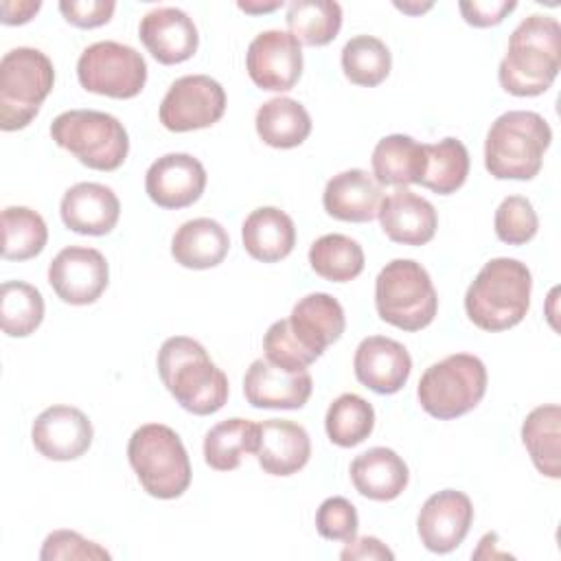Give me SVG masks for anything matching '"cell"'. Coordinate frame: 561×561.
Instances as JSON below:
<instances>
[{"label": "cell", "mask_w": 561, "mask_h": 561, "mask_svg": "<svg viewBox=\"0 0 561 561\" xmlns=\"http://www.w3.org/2000/svg\"><path fill=\"white\" fill-rule=\"evenodd\" d=\"M256 134L274 149H291L307 140L311 134V116L302 103L289 96L265 101L256 110Z\"/></svg>", "instance_id": "cell-29"}, {"label": "cell", "mask_w": 561, "mask_h": 561, "mask_svg": "<svg viewBox=\"0 0 561 561\" xmlns=\"http://www.w3.org/2000/svg\"><path fill=\"white\" fill-rule=\"evenodd\" d=\"M226 112V92L208 75H184L171 83L160 103V123L169 131H193L215 125Z\"/></svg>", "instance_id": "cell-11"}, {"label": "cell", "mask_w": 561, "mask_h": 561, "mask_svg": "<svg viewBox=\"0 0 561 561\" xmlns=\"http://www.w3.org/2000/svg\"><path fill=\"white\" fill-rule=\"evenodd\" d=\"M515 7H517L515 0H473V2L458 4L465 22L478 28L500 24Z\"/></svg>", "instance_id": "cell-44"}, {"label": "cell", "mask_w": 561, "mask_h": 561, "mask_svg": "<svg viewBox=\"0 0 561 561\" xmlns=\"http://www.w3.org/2000/svg\"><path fill=\"white\" fill-rule=\"evenodd\" d=\"M53 140L81 164L96 171H116L129 151L123 123L99 110H68L50 123Z\"/></svg>", "instance_id": "cell-8"}, {"label": "cell", "mask_w": 561, "mask_h": 561, "mask_svg": "<svg viewBox=\"0 0 561 561\" xmlns=\"http://www.w3.org/2000/svg\"><path fill=\"white\" fill-rule=\"evenodd\" d=\"M552 129L548 121L528 110L497 116L484 140V167L495 180H533L543 164Z\"/></svg>", "instance_id": "cell-4"}, {"label": "cell", "mask_w": 561, "mask_h": 561, "mask_svg": "<svg viewBox=\"0 0 561 561\" xmlns=\"http://www.w3.org/2000/svg\"><path fill=\"white\" fill-rule=\"evenodd\" d=\"M351 480L359 495L375 502H390L405 491L410 471L394 449L370 447L351 462Z\"/></svg>", "instance_id": "cell-25"}, {"label": "cell", "mask_w": 561, "mask_h": 561, "mask_svg": "<svg viewBox=\"0 0 561 561\" xmlns=\"http://www.w3.org/2000/svg\"><path fill=\"white\" fill-rule=\"evenodd\" d=\"M539 228V217L530 199L522 195H508L495 210V234L508 245L528 243Z\"/></svg>", "instance_id": "cell-39"}, {"label": "cell", "mask_w": 561, "mask_h": 561, "mask_svg": "<svg viewBox=\"0 0 561 561\" xmlns=\"http://www.w3.org/2000/svg\"><path fill=\"white\" fill-rule=\"evenodd\" d=\"M473 522V504L469 495L456 489H443L430 495L416 517L421 543L436 554L456 550Z\"/></svg>", "instance_id": "cell-14"}, {"label": "cell", "mask_w": 561, "mask_h": 561, "mask_svg": "<svg viewBox=\"0 0 561 561\" xmlns=\"http://www.w3.org/2000/svg\"><path fill=\"white\" fill-rule=\"evenodd\" d=\"M254 456L265 473L291 476L309 462L311 440L302 425L287 419H267L259 423Z\"/></svg>", "instance_id": "cell-23"}, {"label": "cell", "mask_w": 561, "mask_h": 561, "mask_svg": "<svg viewBox=\"0 0 561 561\" xmlns=\"http://www.w3.org/2000/svg\"><path fill=\"white\" fill-rule=\"evenodd\" d=\"M324 427L333 445L355 447L370 436L375 427V410L364 397L344 392L329 405Z\"/></svg>", "instance_id": "cell-36"}, {"label": "cell", "mask_w": 561, "mask_h": 561, "mask_svg": "<svg viewBox=\"0 0 561 561\" xmlns=\"http://www.w3.org/2000/svg\"><path fill=\"white\" fill-rule=\"evenodd\" d=\"M375 307L383 322L403 331H421L438 311V294L421 263L394 259L375 278Z\"/></svg>", "instance_id": "cell-6"}, {"label": "cell", "mask_w": 561, "mask_h": 561, "mask_svg": "<svg viewBox=\"0 0 561 561\" xmlns=\"http://www.w3.org/2000/svg\"><path fill=\"white\" fill-rule=\"evenodd\" d=\"M377 217L386 237L403 245H425L438 228L436 208L410 188H397L383 197Z\"/></svg>", "instance_id": "cell-22"}, {"label": "cell", "mask_w": 561, "mask_h": 561, "mask_svg": "<svg viewBox=\"0 0 561 561\" xmlns=\"http://www.w3.org/2000/svg\"><path fill=\"white\" fill-rule=\"evenodd\" d=\"M381 202V184L364 169H348L333 175L322 193V206L327 215L353 224L375 219Z\"/></svg>", "instance_id": "cell-24"}, {"label": "cell", "mask_w": 561, "mask_h": 561, "mask_svg": "<svg viewBox=\"0 0 561 561\" xmlns=\"http://www.w3.org/2000/svg\"><path fill=\"white\" fill-rule=\"evenodd\" d=\"M394 7L397 9H401L403 13H423V11H427V9H432V2H425V4H408V2H394Z\"/></svg>", "instance_id": "cell-48"}, {"label": "cell", "mask_w": 561, "mask_h": 561, "mask_svg": "<svg viewBox=\"0 0 561 561\" xmlns=\"http://www.w3.org/2000/svg\"><path fill=\"white\" fill-rule=\"evenodd\" d=\"M340 559H344V561H355V559H359V561H377V559H388V561H392L394 559V554H392V550L386 546V543H381L377 537H355V539H351V541H346V546H344V550L340 552Z\"/></svg>", "instance_id": "cell-45"}, {"label": "cell", "mask_w": 561, "mask_h": 561, "mask_svg": "<svg viewBox=\"0 0 561 561\" xmlns=\"http://www.w3.org/2000/svg\"><path fill=\"white\" fill-rule=\"evenodd\" d=\"M469 175V151L458 138H443L434 145H425V171L421 186L436 195L456 193Z\"/></svg>", "instance_id": "cell-33"}, {"label": "cell", "mask_w": 561, "mask_h": 561, "mask_svg": "<svg viewBox=\"0 0 561 561\" xmlns=\"http://www.w3.org/2000/svg\"><path fill=\"white\" fill-rule=\"evenodd\" d=\"M313 390L309 370H285L267 359H254L243 377V394L252 408L298 410Z\"/></svg>", "instance_id": "cell-17"}, {"label": "cell", "mask_w": 561, "mask_h": 561, "mask_svg": "<svg viewBox=\"0 0 561 561\" xmlns=\"http://www.w3.org/2000/svg\"><path fill=\"white\" fill-rule=\"evenodd\" d=\"M44 320V298L24 280H4L0 287V324L9 337L31 335Z\"/></svg>", "instance_id": "cell-37"}, {"label": "cell", "mask_w": 561, "mask_h": 561, "mask_svg": "<svg viewBox=\"0 0 561 561\" xmlns=\"http://www.w3.org/2000/svg\"><path fill=\"white\" fill-rule=\"evenodd\" d=\"M228 250L230 237L226 228L210 217L184 221L171 239L175 263L188 270H210L226 259Z\"/></svg>", "instance_id": "cell-27"}, {"label": "cell", "mask_w": 561, "mask_h": 561, "mask_svg": "<svg viewBox=\"0 0 561 561\" xmlns=\"http://www.w3.org/2000/svg\"><path fill=\"white\" fill-rule=\"evenodd\" d=\"M289 33L305 46H327L342 28V7L333 0H294L285 15Z\"/></svg>", "instance_id": "cell-32"}, {"label": "cell", "mask_w": 561, "mask_h": 561, "mask_svg": "<svg viewBox=\"0 0 561 561\" xmlns=\"http://www.w3.org/2000/svg\"><path fill=\"white\" fill-rule=\"evenodd\" d=\"M357 511L346 497H327L316 511V528L329 541H351L357 537Z\"/></svg>", "instance_id": "cell-41"}, {"label": "cell", "mask_w": 561, "mask_h": 561, "mask_svg": "<svg viewBox=\"0 0 561 561\" xmlns=\"http://www.w3.org/2000/svg\"><path fill=\"white\" fill-rule=\"evenodd\" d=\"M241 239L245 252L263 263L285 259L296 245V226L291 217L276 206H261L252 210L243 226Z\"/></svg>", "instance_id": "cell-26"}, {"label": "cell", "mask_w": 561, "mask_h": 561, "mask_svg": "<svg viewBox=\"0 0 561 561\" xmlns=\"http://www.w3.org/2000/svg\"><path fill=\"white\" fill-rule=\"evenodd\" d=\"M522 440L539 473L557 480L561 476V408L537 405L522 425Z\"/></svg>", "instance_id": "cell-30"}, {"label": "cell", "mask_w": 561, "mask_h": 561, "mask_svg": "<svg viewBox=\"0 0 561 561\" xmlns=\"http://www.w3.org/2000/svg\"><path fill=\"white\" fill-rule=\"evenodd\" d=\"M55 83L53 61L37 48L18 46L0 59V127L24 129Z\"/></svg>", "instance_id": "cell-7"}, {"label": "cell", "mask_w": 561, "mask_h": 561, "mask_svg": "<svg viewBox=\"0 0 561 561\" xmlns=\"http://www.w3.org/2000/svg\"><path fill=\"white\" fill-rule=\"evenodd\" d=\"M206 188V169L191 153H164L145 175V191L160 208H186Z\"/></svg>", "instance_id": "cell-16"}, {"label": "cell", "mask_w": 561, "mask_h": 561, "mask_svg": "<svg viewBox=\"0 0 561 561\" xmlns=\"http://www.w3.org/2000/svg\"><path fill=\"white\" fill-rule=\"evenodd\" d=\"M486 368L480 357L454 353L425 368L416 397L421 408L440 421L471 412L486 392Z\"/></svg>", "instance_id": "cell-9"}, {"label": "cell", "mask_w": 561, "mask_h": 561, "mask_svg": "<svg viewBox=\"0 0 561 561\" xmlns=\"http://www.w3.org/2000/svg\"><path fill=\"white\" fill-rule=\"evenodd\" d=\"M373 175L381 186L419 184L425 171V145L405 134L383 136L373 149Z\"/></svg>", "instance_id": "cell-28"}, {"label": "cell", "mask_w": 561, "mask_h": 561, "mask_svg": "<svg viewBox=\"0 0 561 561\" xmlns=\"http://www.w3.org/2000/svg\"><path fill=\"white\" fill-rule=\"evenodd\" d=\"M59 213L68 230L101 237L116 228L121 217V202L116 193L105 184L79 182L64 193Z\"/></svg>", "instance_id": "cell-20"}, {"label": "cell", "mask_w": 561, "mask_h": 561, "mask_svg": "<svg viewBox=\"0 0 561 561\" xmlns=\"http://www.w3.org/2000/svg\"><path fill=\"white\" fill-rule=\"evenodd\" d=\"M39 7H42L39 0H20V2L4 0L0 4V9H2V24H9V26L24 24V22H28L39 11Z\"/></svg>", "instance_id": "cell-46"}, {"label": "cell", "mask_w": 561, "mask_h": 561, "mask_svg": "<svg viewBox=\"0 0 561 561\" xmlns=\"http://www.w3.org/2000/svg\"><path fill=\"white\" fill-rule=\"evenodd\" d=\"M561 68V26L557 18L533 13L511 33L497 68L500 85L515 96L543 94Z\"/></svg>", "instance_id": "cell-1"}, {"label": "cell", "mask_w": 561, "mask_h": 561, "mask_svg": "<svg viewBox=\"0 0 561 561\" xmlns=\"http://www.w3.org/2000/svg\"><path fill=\"white\" fill-rule=\"evenodd\" d=\"M158 373L167 390L191 414H215L228 401V377L193 337H167L158 351Z\"/></svg>", "instance_id": "cell-2"}, {"label": "cell", "mask_w": 561, "mask_h": 561, "mask_svg": "<svg viewBox=\"0 0 561 561\" xmlns=\"http://www.w3.org/2000/svg\"><path fill=\"white\" fill-rule=\"evenodd\" d=\"M245 70L254 85L267 92L291 90L302 75L300 42L278 28L259 33L245 53Z\"/></svg>", "instance_id": "cell-12"}, {"label": "cell", "mask_w": 561, "mask_h": 561, "mask_svg": "<svg viewBox=\"0 0 561 561\" xmlns=\"http://www.w3.org/2000/svg\"><path fill=\"white\" fill-rule=\"evenodd\" d=\"M263 351H265V359L285 368V370H307L309 364L316 362V357L294 337L287 318L285 320H276L263 337Z\"/></svg>", "instance_id": "cell-40"}, {"label": "cell", "mask_w": 561, "mask_h": 561, "mask_svg": "<svg viewBox=\"0 0 561 561\" xmlns=\"http://www.w3.org/2000/svg\"><path fill=\"white\" fill-rule=\"evenodd\" d=\"M533 276L526 263L508 256L482 265L465 294V311L482 331H506L524 320L530 307Z\"/></svg>", "instance_id": "cell-3"}, {"label": "cell", "mask_w": 561, "mask_h": 561, "mask_svg": "<svg viewBox=\"0 0 561 561\" xmlns=\"http://www.w3.org/2000/svg\"><path fill=\"white\" fill-rule=\"evenodd\" d=\"M289 329L294 337L318 359L327 346L337 342L346 329V318L342 305L324 291H313L302 296L289 318Z\"/></svg>", "instance_id": "cell-21"}, {"label": "cell", "mask_w": 561, "mask_h": 561, "mask_svg": "<svg viewBox=\"0 0 561 561\" xmlns=\"http://www.w3.org/2000/svg\"><path fill=\"white\" fill-rule=\"evenodd\" d=\"M48 241V228L39 213L26 206H7L2 210V259L28 261L37 256Z\"/></svg>", "instance_id": "cell-35"}, {"label": "cell", "mask_w": 561, "mask_h": 561, "mask_svg": "<svg viewBox=\"0 0 561 561\" xmlns=\"http://www.w3.org/2000/svg\"><path fill=\"white\" fill-rule=\"evenodd\" d=\"M127 458L140 486L151 497L175 500L191 484L188 454L169 425H140L127 443Z\"/></svg>", "instance_id": "cell-5"}, {"label": "cell", "mask_w": 561, "mask_h": 561, "mask_svg": "<svg viewBox=\"0 0 561 561\" xmlns=\"http://www.w3.org/2000/svg\"><path fill=\"white\" fill-rule=\"evenodd\" d=\"M42 561H68V559H81V561H103L112 559V554L101 548L99 543L81 537L75 530H53L39 550Z\"/></svg>", "instance_id": "cell-42"}, {"label": "cell", "mask_w": 561, "mask_h": 561, "mask_svg": "<svg viewBox=\"0 0 561 561\" xmlns=\"http://www.w3.org/2000/svg\"><path fill=\"white\" fill-rule=\"evenodd\" d=\"M114 0H61L59 11L77 28H96L112 20Z\"/></svg>", "instance_id": "cell-43"}, {"label": "cell", "mask_w": 561, "mask_h": 561, "mask_svg": "<svg viewBox=\"0 0 561 561\" xmlns=\"http://www.w3.org/2000/svg\"><path fill=\"white\" fill-rule=\"evenodd\" d=\"M392 68V55L388 46L373 35H355L342 48V70L355 85L375 88Z\"/></svg>", "instance_id": "cell-38"}, {"label": "cell", "mask_w": 561, "mask_h": 561, "mask_svg": "<svg viewBox=\"0 0 561 561\" xmlns=\"http://www.w3.org/2000/svg\"><path fill=\"white\" fill-rule=\"evenodd\" d=\"M138 37L151 57L164 66L191 59L199 44L195 22L175 7H158L145 13L138 26Z\"/></svg>", "instance_id": "cell-19"}, {"label": "cell", "mask_w": 561, "mask_h": 561, "mask_svg": "<svg viewBox=\"0 0 561 561\" xmlns=\"http://www.w3.org/2000/svg\"><path fill=\"white\" fill-rule=\"evenodd\" d=\"M283 7V0H276V2H239V9L245 11V13H267V11H274V9H280Z\"/></svg>", "instance_id": "cell-47"}, {"label": "cell", "mask_w": 561, "mask_h": 561, "mask_svg": "<svg viewBox=\"0 0 561 561\" xmlns=\"http://www.w3.org/2000/svg\"><path fill=\"white\" fill-rule=\"evenodd\" d=\"M353 368L357 381L373 392L394 394L412 373V357L401 342L386 335H368L355 351Z\"/></svg>", "instance_id": "cell-18"}, {"label": "cell", "mask_w": 561, "mask_h": 561, "mask_svg": "<svg viewBox=\"0 0 561 561\" xmlns=\"http://www.w3.org/2000/svg\"><path fill=\"white\" fill-rule=\"evenodd\" d=\"M48 283L64 302L92 305L110 283V265L94 248L68 245L50 261Z\"/></svg>", "instance_id": "cell-13"}, {"label": "cell", "mask_w": 561, "mask_h": 561, "mask_svg": "<svg viewBox=\"0 0 561 561\" xmlns=\"http://www.w3.org/2000/svg\"><path fill=\"white\" fill-rule=\"evenodd\" d=\"M79 83L94 94L112 99H134L147 81L145 57L118 42L90 44L77 61Z\"/></svg>", "instance_id": "cell-10"}, {"label": "cell", "mask_w": 561, "mask_h": 561, "mask_svg": "<svg viewBox=\"0 0 561 561\" xmlns=\"http://www.w3.org/2000/svg\"><path fill=\"white\" fill-rule=\"evenodd\" d=\"M309 263L324 280L348 283L364 270V250L346 234H322L309 248Z\"/></svg>", "instance_id": "cell-34"}, {"label": "cell", "mask_w": 561, "mask_h": 561, "mask_svg": "<svg viewBox=\"0 0 561 561\" xmlns=\"http://www.w3.org/2000/svg\"><path fill=\"white\" fill-rule=\"evenodd\" d=\"M31 438L44 458L75 460L90 449L94 430L79 408L50 405L33 421Z\"/></svg>", "instance_id": "cell-15"}, {"label": "cell", "mask_w": 561, "mask_h": 561, "mask_svg": "<svg viewBox=\"0 0 561 561\" xmlns=\"http://www.w3.org/2000/svg\"><path fill=\"white\" fill-rule=\"evenodd\" d=\"M259 443V423L248 419H226L213 425L204 436V460L217 471H232L245 454H254Z\"/></svg>", "instance_id": "cell-31"}]
</instances>
